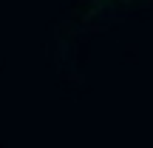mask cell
Returning a JSON list of instances; mask_svg holds the SVG:
<instances>
[{
	"mask_svg": "<svg viewBox=\"0 0 153 148\" xmlns=\"http://www.w3.org/2000/svg\"><path fill=\"white\" fill-rule=\"evenodd\" d=\"M102 3H122V0H102Z\"/></svg>",
	"mask_w": 153,
	"mask_h": 148,
	"instance_id": "1",
	"label": "cell"
}]
</instances>
